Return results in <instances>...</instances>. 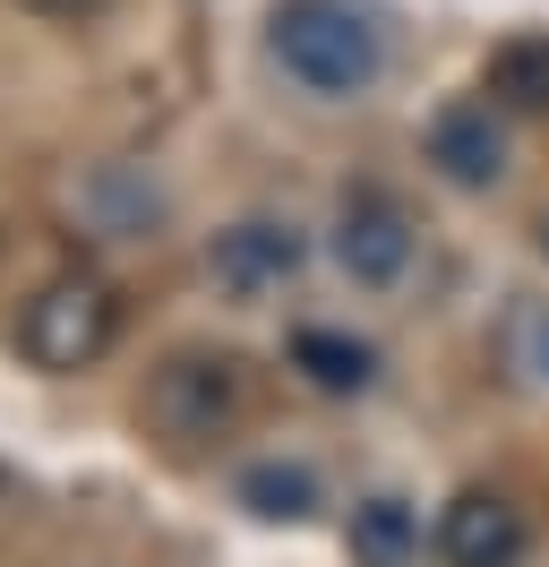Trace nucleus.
I'll return each mask as SVG.
<instances>
[{
  "instance_id": "0eeeda50",
  "label": "nucleus",
  "mask_w": 549,
  "mask_h": 567,
  "mask_svg": "<svg viewBox=\"0 0 549 567\" xmlns=\"http://www.w3.org/2000/svg\"><path fill=\"white\" fill-rule=\"evenodd\" d=\"M421 155H429V173H438L446 189H489V181L507 173V130H498L489 104H446L438 121H429Z\"/></svg>"
},
{
  "instance_id": "f03ea898",
  "label": "nucleus",
  "mask_w": 549,
  "mask_h": 567,
  "mask_svg": "<svg viewBox=\"0 0 549 567\" xmlns=\"http://www.w3.org/2000/svg\"><path fill=\"white\" fill-rule=\"evenodd\" d=\"M112 336H121V301H112V284H95V276L34 284V301L18 310V353H27L34 370H52V379L95 370V361L112 353Z\"/></svg>"
},
{
  "instance_id": "6e6552de",
  "label": "nucleus",
  "mask_w": 549,
  "mask_h": 567,
  "mask_svg": "<svg viewBox=\"0 0 549 567\" xmlns=\"http://www.w3.org/2000/svg\"><path fill=\"white\" fill-rule=\"evenodd\" d=\"M283 361H292L318 395H361L377 379V353L361 336H343V327H301V336L283 344Z\"/></svg>"
},
{
  "instance_id": "39448f33",
  "label": "nucleus",
  "mask_w": 549,
  "mask_h": 567,
  "mask_svg": "<svg viewBox=\"0 0 549 567\" xmlns=\"http://www.w3.org/2000/svg\"><path fill=\"white\" fill-rule=\"evenodd\" d=\"M301 267H309V233L283 224V215H240V224H224V233L206 241V276L224 284V292H240V301L283 292Z\"/></svg>"
},
{
  "instance_id": "423d86ee",
  "label": "nucleus",
  "mask_w": 549,
  "mask_h": 567,
  "mask_svg": "<svg viewBox=\"0 0 549 567\" xmlns=\"http://www.w3.org/2000/svg\"><path fill=\"white\" fill-rule=\"evenodd\" d=\"M524 507L507 491H455L438 507V559L446 567H524Z\"/></svg>"
},
{
  "instance_id": "f8f14e48",
  "label": "nucleus",
  "mask_w": 549,
  "mask_h": 567,
  "mask_svg": "<svg viewBox=\"0 0 549 567\" xmlns=\"http://www.w3.org/2000/svg\"><path fill=\"white\" fill-rule=\"evenodd\" d=\"M515 361H524V370L549 388V301H532V310H524V327H515Z\"/></svg>"
},
{
  "instance_id": "7ed1b4c3",
  "label": "nucleus",
  "mask_w": 549,
  "mask_h": 567,
  "mask_svg": "<svg viewBox=\"0 0 549 567\" xmlns=\"http://www.w3.org/2000/svg\"><path fill=\"white\" fill-rule=\"evenodd\" d=\"M232 413H240V370L224 353H172L146 379V422L164 430V439H180V447L232 430Z\"/></svg>"
},
{
  "instance_id": "ddd939ff",
  "label": "nucleus",
  "mask_w": 549,
  "mask_h": 567,
  "mask_svg": "<svg viewBox=\"0 0 549 567\" xmlns=\"http://www.w3.org/2000/svg\"><path fill=\"white\" fill-rule=\"evenodd\" d=\"M18 9H34V18H86V9H103V0H18Z\"/></svg>"
},
{
  "instance_id": "20e7f679",
  "label": "nucleus",
  "mask_w": 549,
  "mask_h": 567,
  "mask_svg": "<svg viewBox=\"0 0 549 567\" xmlns=\"http://www.w3.org/2000/svg\"><path fill=\"white\" fill-rule=\"evenodd\" d=\"M335 267L361 292H386V284H404L412 267V215L395 189H377V181H361V189H343L335 198Z\"/></svg>"
},
{
  "instance_id": "f257e3e1",
  "label": "nucleus",
  "mask_w": 549,
  "mask_h": 567,
  "mask_svg": "<svg viewBox=\"0 0 549 567\" xmlns=\"http://www.w3.org/2000/svg\"><path fill=\"white\" fill-rule=\"evenodd\" d=\"M267 52L301 95H327V104H352L386 78V27L370 0H274Z\"/></svg>"
},
{
  "instance_id": "1a4fd4ad",
  "label": "nucleus",
  "mask_w": 549,
  "mask_h": 567,
  "mask_svg": "<svg viewBox=\"0 0 549 567\" xmlns=\"http://www.w3.org/2000/svg\"><path fill=\"white\" fill-rule=\"evenodd\" d=\"M352 559L361 567H412V550H421V516H412L395 491H377V498H361L352 507Z\"/></svg>"
},
{
  "instance_id": "9b49d317",
  "label": "nucleus",
  "mask_w": 549,
  "mask_h": 567,
  "mask_svg": "<svg viewBox=\"0 0 549 567\" xmlns=\"http://www.w3.org/2000/svg\"><path fill=\"white\" fill-rule=\"evenodd\" d=\"M240 498H249V507H258V516H274V525H301L309 507H318V473H309V464H249V473H240Z\"/></svg>"
},
{
  "instance_id": "4468645a",
  "label": "nucleus",
  "mask_w": 549,
  "mask_h": 567,
  "mask_svg": "<svg viewBox=\"0 0 549 567\" xmlns=\"http://www.w3.org/2000/svg\"><path fill=\"white\" fill-rule=\"evenodd\" d=\"M541 258H549V215H541Z\"/></svg>"
},
{
  "instance_id": "9d476101",
  "label": "nucleus",
  "mask_w": 549,
  "mask_h": 567,
  "mask_svg": "<svg viewBox=\"0 0 549 567\" xmlns=\"http://www.w3.org/2000/svg\"><path fill=\"white\" fill-rule=\"evenodd\" d=\"M489 95L524 112H549V35H515L489 52Z\"/></svg>"
}]
</instances>
